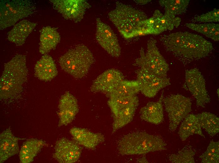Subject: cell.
I'll use <instances>...</instances> for the list:
<instances>
[{
	"label": "cell",
	"instance_id": "6da1fadb",
	"mask_svg": "<svg viewBox=\"0 0 219 163\" xmlns=\"http://www.w3.org/2000/svg\"><path fill=\"white\" fill-rule=\"evenodd\" d=\"M28 73L25 55L17 54L4 65L0 79V97L7 99L20 92Z\"/></svg>",
	"mask_w": 219,
	"mask_h": 163
},
{
	"label": "cell",
	"instance_id": "7a4b0ae2",
	"mask_svg": "<svg viewBox=\"0 0 219 163\" xmlns=\"http://www.w3.org/2000/svg\"><path fill=\"white\" fill-rule=\"evenodd\" d=\"M167 144L159 136L145 132H136L124 135L119 141L118 150L123 155H144L166 150Z\"/></svg>",
	"mask_w": 219,
	"mask_h": 163
},
{
	"label": "cell",
	"instance_id": "3957f363",
	"mask_svg": "<svg viewBox=\"0 0 219 163\" xmlns=\"http://www.w3.org/2000/svg\"><path fill=\"white\" fill-rule=\"evenodd\" d=\"M108 16L120 34L126 39L138 35L140 27L147 19L143 12L118 1Z\"/></svg>",
	"mask_w": 219,
	"mask_h": 163
},
{
	"label": "cell",
	"instance_id": "277c9868",
	"mask_svg": "<svg viewBox=\"0 0 219 163\" xmlns=\"http://www.w3.org/2000/svg\"><path fill=\"white\" fill-rule=\"evenodd\" d=\"M181 43L170 53L186 65L205 58L213 49L212 44L200 35L183 32Z\"/></svg>",
	"mask_w": 219,
	"mask_h": 163
},
{
	"label": "cell",
	"instance_id": "5b68a950",
	"mask_svg": "<svg viewBox=\"0 0 219 163\" xmlns=\"http://www.w3.org/2000/svg\"><path fill=\"white\" fill-rule=\"evenodd\" d=\"M94 62L92 53L83 45L69 49L59 59L62 69L78 79L83 78L87 74Z\"/></svg>",
	"mask_w": 219,
	"mask_h": 163
},
{
	"label": "cell",
	"instance_id": "8992f818",
	"mask_svg": "<svg viewBox=\"0 0 219 163\" xmlns=\"http://www.w3.org/2000/svg\"><path fill=\"white\" fill-rule=\"evenodd\" d=\"M156 41L150 38L147 43V50H140V57L136 59L133 65L160 77H167L169 66L156 46Z\"/></svg>",
	"mask_w": 219,
	"mask_h": 163
},
{
	"label": "cell",
	"instance_id": "52a82bcc",
	"mask_svg": "<svg viewBox=\"0 0 219 163\" xmlns=\"http://www.w3.org/2000/svg\"><path fill=\"white\" fill-rule=\"evenodd\" d=\"M35 4L27 0H3L0 2V28L15 24L19 20L34 14Z\"/></svg>",
	"mask_w": 219,
	"mask_h": 163
},
{
	"label": "cell",
	"instance_id": "ba28073f",
	"mask_svg": "<svg viewBox=\"0 0 219 163\" xmlns=\"http://www.w3.org/2000/svg\"><path fill=\"white\" fill-rule=\"evenodd\" d=\"M163 103L169 120V129L174 131L191 112V100L181 94H171L164 97Z\"/></svg>",
	"mask_w": 219,
	"mask_h": 163
},
{
	"label": "cell",
	"instance_id": "9c48e42d",
	"mask_svg": "<svg viewBox=\"0 0 219 163\" xmlns=\"http://www.w3.org/2000/svg\"><path fill=\"white\" fill-rule=\"evenodd\" d=\"M185 83L196 100V106L205 108L211 101L206 87L205 80L201 72L196 68L185 71Z\"/></svg>",
	"mask_w": 219,
	"mask_h": 163
},
{
	"label": "cell",
	"instance_id": "30bf717a",
	"mask_svg": "<svg viewBox=\"0 0 219 163\" xmlns=\"http://www.w3.org/2000/svg\"><path fill=\"white\" fill-rule=\"evenodd\" d=\"M53 8L65 19L80 22L91 5L85 0H51Z\"/></svg>",
	"mask_w": 219,
	"mask_h": 163
},
{
	"label": "cell",
	"instance_id": "8fae6325",
	"mask_svg": "<svg viewBox=\"0 0 219 163\" xmlns=\"http://www.w3.org/2000/svg\"><path fill=\"white\" fill-rule=\"evenodd\" d=\"M96 39L99 45L110 55L118 57L121 52L117 37L110 27L97 18Z\"/></svg>",
	"mask_w": 219,
	"mask_h": 163
},
{
	"label": "cell",
	"instance_id": "7c38bea8",
	"mask_svg": "<svg viewBox=\"0 0 219 163\" xmlns=\"http://www.w3.org/2000/svg\"><path fill=\"white\" fill-rule=\"evenodd\" d=\"M124 78L123 74L119 70L108 69L94 80L90 87V91L93 92L103 93L108 97Z\"/></svg>",
	"mask_w": 219,
	"mask_h": 163
},
{
	"label": "cell",
	"instance_id": "4fadbf2b",
	"mask_svg": "<svg viewBox=\"0 0 219 163\" xmlns=\"http://www.w3.org/2000/svg\"><path fill=\"white\" fill-rule=\"evenodd\" d=\"M82 149L74 140L63 137L56 141L53 157L60 163H75L80 157Z\"/></svg>",
	"mask_w": 219,
	"mask_h": 163
},
{
	"label": "cell",
	"instance_id": "5bb4252c",
	"mask_svg": "<svg viewBox=\"0 0 219 163\" xmlns=\"http://www.w3.org/2000/svg\"><path fill=\"white\" fill-rule=\"evenodd\" d=\"M58 108L59 127L67 125L71 123L79 111L77 99L68 91L65 92L61 96Z\"/></svg>",
	"mask_w": 219,
	"mask_h": 163
},
{
	"label": "cell",
	"instance_id": "9a60e30c",
	"mask_svg": "<svg viewBox=\"0 0 219 163\" xmlns=\"http://www.w3.org/2000/svg\"><path fill=\"white\" fill-rule=\"evenodd\" d=\"M70 133L74 141L89 150H95L97 146L105 140L102 133H94L85 128L74 127L70 129Z\"/></svg>",
	"mask_w": 219,
	"mask_h": 163
},
{
	"label": "cell",
	"instance_id": "2e32d148",
	"mask_svg": "<svg viewBox=\"0 0 219 163\" xmlns=\"http://www.w3.org/2000/svg\"><path fill=\"white\" fill-rule=\"evenodd\" d=\"M164 97V91L156 102H150L142 108L140 111L141 118L147 122L158 125L163 122L164 119L163 105Z\"/></svg>",
	"mask_w": 219,
	"mask_h": 163
},
{
	"label": "cell",
	"instance_id": "e0dca14e",
	"mask_svg": "<svg viewBox=\"0 0 219 163\" xmlns=\"http://www.w3.org/2000/svg\"><path fill=\"white\" fill-rule=\"evenodd\" d=\"M21 139L14 136L9 128L0 135V163L17 154L19 151L18 141Z\"/></svg>",
	"mask_w": 219,
	"mask_h": 163
},
{
	"label": "cell",
	"instance_id": "ac0fdd59",
	"mask_svg": "<svg viewBox=\"0 0 219 163\" xmlns=\"http://www.w3.org/2000/svg\"><path fill=\"white\" fill-rule=\"evenodd\" d=\"M58 73L54 61L48 55H44L35 65V76L41 80L46 82L50 81L57 76Z\"/></svg>",
	"mask_w": 219,
	"mask_h": 163
},
{
	"label": "cell",
	"instance_id": "d6986e66",
	"mask_svg": "<svg viewBox=\"0 0 219 163\" xmlns=\"http://www.w3.org/2000/svg\"><path fill=\"white\" fill-rule=\"evenodd\" d=\"M39 52L47 54L54 50L60 40V36L57 29L50 26L43 27L40 30Z\"/></svg>",
	"mask_w": 219,
	"mask_h": 163
},
{
	"label": "cell",
	"instance_id": "ffe728a7",
	"mask_svg": "<svg viewBox=\"0 0 219 163\" xmlns=\"http://www.w3.org/2000/svg\"><path fill=\"white\" fill-rule=\"evenodd\" d=\"M36 24L26 20H23L14 25L8 33L9 41L20 46L23 45L28 35L31 33Z\"/></svg>",
	"mask_w": 219,
	"mask_h": 163
},
{
	"label": "cell",
	"instance_id": "44dd1931",
	"mask_svg": "<svg viewBox=\"0 0 219 163\" xmlns=\"http://www.w3.org/2000/svg\"><path fill=\"white\" fill-rule=\"evenodd\" d=\"M139 105V102L128 104L112 115V132L115 133L131 122Z\"/></svg>",
	"mask_w": 219,
	"mask_h": 163
},
{
	"label": "cell",
	"instance_id": "7402d4cb",
	"mask_svg": "<svg viewBox=\"0 0 219 163\" xmlns=\"http://www.w3.org/2000/svg\"><path fill=\"white\" fill-rule=\"evenodd\" d=\"M44 144V142L41 139L31 138L27 140L23 144L19 152L20 162L30 163L33 162Z\"/></svg>",
	"mask_w": 219,
	"mask_h": 163
},
{
	"label": "cell",
	"instance_id": "603a6c76",
	"mask_svg": "<svg viewBox=\"0 0 219 163\" xmlns=\"http://www.w3.org/2000/svg\"><path fill=\"white\" fill-rule=\"evenodd\" d=\"M178 134L182 141L185 140L190 135L198 134L205 138L202 133L196 115L189 114L183 119L179 130Z\"/></svg>",
	"mask_w": 219,
	"mask_h": 163
},
{
	"label": "cell",
	"instance_id": "cb8c5ba5",
	"mask_svg": "<svg viewBox=\"0 0 219 163\" xmlns=\"http://www.w3.org/2000/svg\"><path fill=\"white\" fill-rule=\"evenodd\" d=\"M170 84V79L167 77L155 76L146 83L140 86V92L145 97L152 98L161 89Z\"/></svg>",
	"mask_w": 219,
	"mask_h": 163
},
{
	"label": "cell",
	"instance_id": "d4e9b609",
	"mask_svg": "<svg viewBox=\"0 0 219 163\" xmlns=\"http://www.w3.org/2000/svg\"><path fill=\"white\" fill-rule=\"evenodd\" d=\"M199 124L208 134L213 137L219 132V118L212 113L203 112L196 115Z\"/></svg>",
	"mask_w": 219,
	"mask_h": 163
},
{
	"label": "cell",
	"instance_id": "484cf974",
	"mask_svg": "<svg viewBox=\"0 0 219 163\" xmlns=\"http://www.w3.org/2000/svg\"><path fill=\"white\" fill-rule=\"evenodd\" d=\"M108 97L107 104L112 115L115 114L120 110L130 104L139 102L138 97L136 95L122 97L114 94H111Z\"/></svg>",
	"mask_w": 219,
	"mask_h": 163
},
{
	"label": "cell",
	"instance_id": "4316f807",
	"mask_svg": "<svg viewBox=\"0 0 219 163\" xmlns=\"http://www.w3.org/2000/svg\"><path fill=\"white\" fill-rule=\"evenodd\" d=\"M140 90V84L136 80H123L111 93L122 97L131 96L135 95Z\"/></svg>",
	"mask_w": 219,
	"mask_h": 163
},
{
	"label": "cell",
	"instance_id": "83f0119b",
	"mask_svg": "<svg viewBox=\"0 0 219 163\" xmlns=\"http://www.w3.org/2000/svg\"><path fill=\"white\" fill-rule=\"evenodd\" d=\"M196 150L190 145H186L176 153L170 155L168 159L172 163H194Z\"/></svg>",
	"mask_w": 219,
	"mask_h": 163
},
{
	"label": "cell",
	"instance_id": "f1b7e54d",
	"mask_svg": "<svg viewBox=\"0 0 219 163\" xmlns=\"http://www.w3.org/2000/svg\"><path fill=\"white\" fill-rule=\"evenodd\" d=\"M157 21L166 30H172L174 27L178 28L180 25L181 19L180 18L173 16H169L163 14L159 10H155L153 16Z\"/></svg>",
	"mask_w": 219,
	"mask_h": 163
},
{
	"label": "cell",
	"instance_id": "f546056e",
	"mask_svg": "<svg viewBox=\"0 0 219 163\" xmlns=\"http://www.w3.org/2000/svg\"><path fill=\"white\" fill-rule=\"evenodd\" d=\"M183 32H179L168 35H163L160 39L165 50L171 53L182 42L183 37Z\"/></svg>",
	"mask_w": 219,
	"mask_h": 163
},
{
	"label": "cell",
	"instance_id": "4dcf8cb0",
	"mask_svg": "<svg viewBox=\"0 0 219 163\" xmlns=\"http://www.w3.org/2000/svg\"><path fill=\"white\" fill-rule=\"evenodd\" d=\"M203 163L219 162V142L211 141L206 150L199 156Z\"/></svg>",
	"mask_w": 219,
	"mask_h": 163
},
{
	"label": "cell",
	"instance_id": "1f68e13d",
	"mask_svg": "<svg viewBox=\"0 0 219 163\" xmlns=\"http://www.w3.org/2000/svg\"><path fill=\"white\" fill-rule=\"evenodd\" d=\"M192 21L193 22L200 23L218 22L219 21V9L214 8L206 13L195 16L193 18Z\"/></svg>",
	"mask_w": 219,
	"mask_h": 163
},
{
	"label": "cell",
	"instance_id": "d6a6232c",
	"mask_svg": "<svg viewBox=\"0 0 219 163\" xmlns=\"http://www.w3.org/2000/svg\"><path fill=\"white\" fill-rule=\"evenodd\" d=\"M159 2L160 6L164 9V14L176 16L184 13L173 2L172 0H160Z\"/></svg>",
	"mask_w": 219,
	"mask_h": 163
},
{
	"label": "cell",
	"instance_id": "836d02e7",
	"mask_svg": "<svg viewBox=\"0 0 219 163\" xmlns=\"http://www.w3.org/2000/svg\"><path fill=\"white\" fill-rule=\"evenodd\" d=\"M136 74V80L141 85L156 76L140 68L135 71Z\"/></svg>",
	"mask_w": 219,
	"mask_h": 163
},
{
	"label": "cell",
	"instance_id": "e575fe53",
	"mask_svg": "<svg viewBox=\"0 0 219 163\" xmlns=\"http://www.w3.org/2000/svg\"><path fill=\"white\" fill-rule=\"evenodd\" d=\"M185 25L189 28L205 36L209 31L208 23L198 24L192 23H186Z\"/></svg>",
	"mask_w": 219,
	"mask_h": 163
},
{
	"label": "cell",
	"instance_id": "d590c367",
	"mask_svg": "<svg viewBox=\"0 0 219 163\" xmlns=\"http://www.w3.org/2000/svg\"><path fill=\"white\" fill-rule=\"evenodd\" d=\"M165 31V29L156 20L152 29L153 34H158Z\"/></svg>",
	"mask_w": 219,
	"mask_h": 163
},
{
	"label": "cell",
	"instance_id": "8d00e7d4",
	"mask_svg": "<svg viewBox=\"0 0 219 163\" xmlns=\"http://www.w3.org/2000/svg\"><path fill=\"white\" fill-rule=\"evenodd\" d=\"M206 37L211 39L215 41H218L219 39V28L216 29L213 33L207 35Z\"/></svg>",
	"mask_w": 219,
	"mask_h": 163
},
{
	"label": "cell",
	"instance_id": "74e56055",
	"mask_svg": "<svg viewBox=\"0 0 219 163\" xmlns=\"http://www.w3.org/2000/svg\"><path fill=\"white\" fill-rule=\"evenodd\" d=\"M138 162L139 163H148V161L147 160L146 157H143L141 159H139V160L138 161Z\"/></svg>",
	"mask_w": 219,
	"mask_h": 163
}]
</instances>
